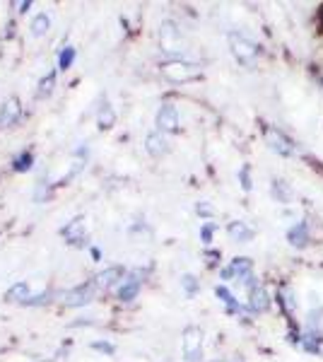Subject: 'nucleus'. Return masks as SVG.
Here are the masks:
<instances>
[{
	"label": "nucleus",
	"mask_w": 323,
	"mask_h": 362,
	"mask_svg": "<svg viewBox=\"0 0 323 362\" xmlns=\"http://www.w3.org/2000/svg\"><path fill=\"white\" fill-rule=\"evenodd\" d=\"M227 42H229V49H232L234 58H237L239 63H244V66L256 63L258 56H261V44L254 42V39L244 32H229Z\"/></svg>",
	"instance_id": "obj_1"
},
{
	"label": "nucleus",
	"mask_w": 323,
	"mask_h": 362,
	"mask_svg": "<svg viewBox=\"0 0 323 362\" xmlns=\"http://www.w3.org/2000/svg\"><path fill=\"white\" fill-rule=\"evenodd\" d=\"M263 143L268 145V150H273V153L280 157L299 155V145L278 126H263Z\"/></svg>",
	"instance_id": "obj_2"
},
{
	"label": "nucleus",
	"mask_w": 323,
	"mask_h": 362,
	"mask_svg": "<svg viewBox=\"0 0 323 362\" xmlns=\"http://www.w3.org/2000/svg\"><path fill=\"white\" fill-rule=\"evenodd\" d=\"M162 73L169 83H191V80H198L201 78V66L196 63H189V61H181V58H174V61H167L162 66Z\"/></svg>",
	"instance_id": "obj_3"
},
{
	"label": "nucleus",
	"mask_w": 323,
	"mask_h": 362,
	"mask_svg": "<svg viewBox=\"0 0 323 362\" xmlns=\"http://www.w3.org/2000/svg\"><path fill=\"white\" fill-rule=\"evenodd\" d=\"M316 237H319V230H316V225L311 223V220H297L295 225L287 230V244H290L292 249H309L311 244L316 242Z\"/></svg>",
	"instance_id": "obj_4"
},
{
	"label": "nucleus",
	"mask_w": 323,
	"mask_h": 362,
	"mask_svg": "<svg viewBox=\"0 0 323 362\" xmlns=\"http://www.w3.org/2000/svg\"><path fill=\"white\" fill-rule=\"evenodd\" d=\"M181 348H184V358L189 362H201V358H203V329L201 326H186Z\"/></svg>",
	"instance_id": "obj_5"
},
{
	"label": "nucleus",
	"mask_w": 323,
	"mask_h": 362,
	"mask_svg": "<svg viewBox=\"0 0 323 362\" xmlns=\"http://www.w3.org/2000/svg\"><path fill=\"white\" fill-rule=\"evenodd\" d=\"M278 307H280V312H283V317L290 321V324H295L302 302H299L295 288H292L290 283H283L278 288Z\"/></svg>",
	"instance_id": "obj_6"
},
{
	"label": "nucleus",
	"mask_w": 323,
	"mask_h": 362,
	"mask_svg": "<svg viewBox=\"0 0 323 362\" xmlns=\"http://www.w3.org/2000/svg\"><path fill=\"white\" fill-rule=\"evenodd\" d=\"M256 276L254 271V261L246 259V256H237V259H232L229 264L220 271V278L222 280H234V283H242V280Z\"/></svg>",
	"instance_id": "obj_7"
},
{
	"label": "nucleus",
	"mask_w": 323,
	"mask_h": 362,
	"mask_svg": "<svg viewBox=\"0 0 323 362\" xmlns=\"http://www.w3.org/2000/svg\"><path fill=\"white\" fill-rule=\"evenodd\" d=\"M273 307V295L263 283H258L249 295H246V309L254 314H266Z\"/></svg>",
	"instance_id": "obj_8"
},
{
	"label": "nucleus",
	"mask_w": 323,
	"mask_h": 362,
	"mask_svg": "<svg viewBox=\"0 0 323 362\" xmlns=\"http://www.w3.org/2000/svg\"><path fill=\"white\" fill-rule=\"evenodd\" d=\"M157 131L160 133H176L179 131V109L174 104H162L157 112Z\"/></svg>",
	"instance_id": "obj_9"
},
{
	"label": "nucleus",
	"mask_w": 323,
	"mask_h": 362,
	"mask_svg": "<svg viewBox=\"0 0 323 362\" xmlns=\"http://www.w3.org/2000/svg\"><path fill=\"white\" fill-rule=\"evenodd\" d=\"M97 290V280H90V283H82L78 288H73L70 293L63 295V302H66L68 307H80V305H87V302L92 300V295H95Z\"/></svg>",
	"instance_id": "obj_10"
},
{
	"label": "nucleus",
	"mask_w": 323,
	"mask_h": 362,
	"mask_svg": "<svg viewBox=\"0 0 323 362\" xmlns=\"http://www.w3.org/2000/svg\"><path fill=\"white\" fill-rule=\"evenodd\" d=\"M140 288H143V271H131L126 273L121 288H119V300L121 302H133L138 297Z\"/></svg>",
	"instance_id": "obj_11"
},
{
	"label": "nucleus",
	"mask_w": 323,
	"mask_h": 362,
	"mask_svg": "<svg viewBox=\"0 0 323 362\" xmlns=\"http://www.w3.org/2000/svg\"><path fill=\"white\" fill-rule=\"evenodd\" d=\"M160 42L167 54H179L181 51V29L176 27L174 22H164L160 29Z\"/></svg>",
	"instance_id": "obj_12"
},
{
	"label": "nucleus",
	"mask_w": 323,
	"mask_h": 362,
	"mask_svg": "<svg viewBox=\"0 0 323 362\" xmlns=\"http://www.w3.org/2000/svg\"><path fill=\"white\" fill-rule=\"evenodd\" d=\"M227 235L237 244H249V242H254L256 230L249 223H244V220H232V223L227 225Z\"/></svg>",
	"instance_id": "obj_13"
},
{
	"label": "nucleus",
	"mask_w": 323,
	"mask_h": 362,
	"mask_svg": "<svg viewBox=\"0 0 323 362\" xmlns=\"http://www.w3.org/2000/svg\"><path fill=\"white\" fill-rule=\"evenodd\" d=\"M215 295H217V300H220L222 305H225V309H227L229 314H242V312H244V305L237 300V297H234L232 290L225 288V285H217V288H215Z\"/></svg>",
	"instance_id": "obj_14"
},
{
	"label": "nucleus",
	"mask_w": 323,
	"mask_h": 362,
	"mask_svg": "<svg viewBox=\"0 0 323 362\" xmlns=\"http://www.w3.org/2000/svg\"><path fill=\"white\" fill-rule=\"evenodd\" d=\"M61 235L68 239L70 244H82L85 242V218H75L63 227Z\"/></svg>",
	"instance_id": "obj_15"
},
{
	"label": "nucleus",
	"mask_w": 323,
	"mask_h": 362,
	"mask_svg": "<svg viewBox=\"0 0 323 362\" xmlns=\"http://www.w3.org/2000/svg\"><path fill=\"white\" fill-rule=\"evenodd\" d=\"M145 150H148L152 157H162L169 153V140L164 138V133L155 131V133H150L148 140H145Z\"/></svg>",
	"instance_id": "obj_16"
},
{
	"label": "nucleus",
	"mask_w": 323,
	"mask_h": 362,
	"mask_svg": "<svg viewBox=\"0 0 323 362\" xmlns=\"http://www.w3.org/2000/svg\"><path fill=\"white\" fill-rule=\"evenodd\" d=\"M123 278H126V271L121 266H111L97 276V288H114L116 283H123Z\"/></svg>",
	"instance_id": "obj_17"
},
{
	"label": "nucleus",
	"mask_w": 323,
	"mask_h": 362,
	"mask_svg": "<svg viewBox=\"0 0 323 362\" xmlns=\"http://www.w3.org/2000/svg\"><path fill=\"white\" fill-rule=\"evenodd\" d=\"M20 102L17 99H8V102L3 104V109H0V128L5 126H13L17 119H20Z\"/></svg>",
	"instance_id": "obj_18"
},
{
	"label": "nucleus",
	"mask_w": 323,
	"mask_h": 362,
	"mask_svg": "<svg viewBox=\"0 0 323 362\" xmlns=\"http://www.w3.org/2000/svg\"><path fill=\"white\" fill-rule=\"evenodd\" d=\"M270 191H273V198L278 203H290L292 196H295V191H292V186L287 184L285 179H275L273 186H270Z\"/></svg>",
	"instance_id": "obj_19"
},
{
	"label": "nucleus",
	"mask_w": 323,
	"mask_h": 362,
	"mask_svg": "<svg viewBox=\"0 0 323 362\" xmlns=\"http://www.w3.org/2000/svg\"><path fill=\"white\" fill-rule=\"evenodd\" d=\"M97 121H99V128H114L116 124V112L109 102H102L99 107V114H97Z\"/></svg>",
	"instance_id": "obj_20"
},
{
	"label": "nucleus",
	"mask_w": 323,
	"mask_h": 362,
	"mask_svg": "<svg viewBox=\"0 0 323 362\" xmlns=\"http://www.w3.org/2000/svg\"><path fill=\"white\" fill-rule=\"evenodd\" d=\"M27 295H29V285L25 283V280H20V283H15L13 288H10L8 293H5V300H10V302H25Z\"/></svg>",
	"instance_id": "obj_21"
},
{
	"label": "nucleus",
	"mask_w": 323,
	"mask_h": 362,
	"mask_svg": "<svg viewBox=\"0 0 323 362\" xmlns=\"http://www.w3.org/2000/svg\"><path fill=\"white\" fill-rule=\"evenodd\" d=\"M49 27H51V17L46 13H39L37 17H34V22H32V34H34V37H41V34L49 32Z\"/></svg>",
	"instance_id": "obj_22"
},
{
	"label": "nucleus",
	"mask_w": 323,
	"mask_h": 362,
	"mask_svg": "<svg viewBox=\"0 0 323 362\" xmlns=\"http://www.w3.org/2000/svg\"><path fill=\"white\" fill-rule=\"evenodd\" d=\"M181 288H184V293L189 295V297H193L201 290V283H198V278L196 276H191V273H186L184 278H181Z\"/></svg>",
	"instance_id": "obj_23"
},
{
	"label": "nucleus",
	"mask_w": 323,
	"mask_h": 362,
	"mask_svg": "<svg viewBox=\"0 0 323 362\" xmlns=\"http://www.w3.org/2000/svg\"><path fill=\"white\" fill-rule=\"evenodd\" d=\"M32 162H34L32 153H22V155H17L13 160V169H15V172H27V169L32 167Z\"/></svg>",
	"instance_id": "obj_24"
},
{
	"label": "nucleus",
	"mask_w": 323,
	"mask_h": 362,
	"mask_svg": "<svg viewBox=\"0 0 323 362\" xmlns=\"http://www.w3.org/2000/svg\"><path fill=\"white\" fill-rule=\"evenodd\" d=\"M239 181H242V189L249 194L251 189H254V179H251V165H244L239 169Z\"/></svg>",
	"instance_id": "obj_25"
},
{
	"label": "nucleus",
	"mask_w": 323,
	"mask_h": 362,
	"mask_svg": "<svg viewBox=\"0 0 323 362\" xmlns=\"http://www.w3.org/2000/svg\"><path fill=\"white\" fill-rule=\"evenodd\" d=\"M75 61V49L73 46H66V49L61 51V58H58V66H61L63 70H68L70 66H73Z\"/></svg>",
	"instance_id": "obj_26"
},
{
	"label": "nucleus",
	"mask_w": 323,
	"mask_h": 362,
	"mask_svg": "<svg viewBox=\"0 0 323 362\" xmlns=\"http://www.w3.org/2000/svg\"><path fill=\"white\" fill-rule=\"evenodd\" d=\"M54 83H56V73L51 70L46 78H41V83H39V95H49L51 90H54Z\"/></svg>",
	"instance_id": "obj_27"
},
{
	"label": "nucleus",
	"mask_w": 323,
	"mask_h": 362,
	"mask_svg": "<svg viewBox=\"0 0 323 362\" xmlns=\"http://www.w3.org/2000/svg\"><path fill=\"white\" fill-rule=\"evenodd\" d=\"M215 223H203L201 227V242L203 244H213V235H215Z\"/></svg>",
	"instance_id": "obj_28"
},
{
	"label": "nucleus",
	"mask_w": 323,
	"mask_h": 362,
	"mask_svg": "<svg viewBox=\"0 0 323 362\" xmlns=\"http://www.w3.org/2000/svg\"><path fill=\"white\" fill-rule=\"evenodd\" d=\"M196 213L201 215V218H213V215H215V208L210 206L208 201H201V203L196 206Z\"/></svg>",
	"instance_id": "obj_29"
},
{
	"label": "nucleus",
	"mask_w": 323,
	"mask_h": 362,
	"mask_svg": "<svg viewBox=\"0 0 323 362\" xmlns=\"http://www.w3.org/2000/svg\"><path fill=\"white\" fill-rule=\"evenodd\" d=\"M92 348H95V350H102V353H107V355L114 353V346H111V343H107V341H97V343H92Z\"/></svg>",
	"instance_id": "obj_30"
},
{
	"label": "nucleus",
	"mask_w": 323,
	"mask_h": 362,
	"mask_svg": "<svg viewBox=\"0 0 323 362\" xmlns=\"http://www.w3.org/2000/svg\"><path fill=\"white\" fill-rule=\"evenodd\" d=\"M49 293H41L37 297H32V300H25V305H44V302H49Z\"/></svg>",
	"instance_id": "obj_31"
},
{
	"label": "nucleus",
	"mask_w": 323,
	"mask_h": 362,
	"mask_svg": "<svg viewBox=\"0 0 323 362\" xmlns=\"http://www.w3.org/2000/svg\"><path fill=\"white\" fill-rule=\"evenodd\" d=\"M319 29H321V34H323V5L319 8Z\"/></svg>",
	"instance_id": "obj_32"
},
{
	"label": "nucleus",
	"mask_w": 323,
	"mask_h": 362,
	"mask_svg": "<svg viewBox=\"0 0 323 362\" xmlns=\"http://www.w3.org/2000/svg\"><path fill=\"white\" fill-rule=\"evenodd\" d=\"M213 362H234V360H225V358H222V360H213Z\"/></svg>",
	"instance_id": "obj_33"
}]
</instances>
